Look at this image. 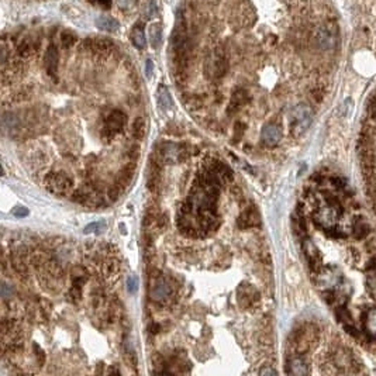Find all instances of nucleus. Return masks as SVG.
I'll list each match as a JSON object with an SVG mask.
<instances>
[{
	"instance_id": "20",
	"label": "nucleus",
	"mask_w": 376,
	"mask_h": 376,
	"mask_svg": "<svg viewBox=\"0 0 376 376\" xmlns=\"http://www.w3.org/2000/svg\"><path fill=\"white\" fill-rule=\"evenodd\" d=\"M126 155L130 158V161L131 162H137L138 161V158H140V148L137 147V145H133V147H130L128 151L126 152Z\"/></svg>"
},
{
	"instance_id": "3",
	"label": "nucleus",
	"mask_w": 376,
	"mask_h": 376,
	"mask_svg": "<svg viewBox=\"0 0 376 376\" xmlns=\"http://www.w3.org/2000/svg\"><path fill=\"white\" fill-rule=\"evenodd\" d=\"M127 123V116L120 112V110H114L107 116L106 124H105V131H103V138L105 140H110L114 138V135L119 134L121 130L124 128Z\"/></svg>"
},
{
	"instance_id": "6",
	"label": "nucleus",
	"mask_w": 376,
	"mask_h": 376,
	"mask_svg": "<svg viewBox=\"0 0 376 376\" xmlns=\"http://www.w3.org/2000/svg\"><path fill=\"white\" fill-rule=\"evenodd\" d=\"M135 169H137V162H131V161H130V162L119 172L117 179H116V184L120 187L121 191H126L128 186H130L133 177H134Z\"/></svg>"
},
{
	"instance_id": "9",
	"label": "nucleus",
	"mask_w": 376,
	"mask_h": 376,
	"mask_svg": "<svg viewBox=\"0 0 376 376\" xmlns=\"http://www.w3.org/2000/svg\"><path fill=\"white\" fill-rule=\"evenodd\" d=\"M10 263L13 266V269L20 275V276H27L29 275V265L27 261L20 251H16L13 256H10Z\"/></svg>"
},
{
	"instance_id": "10",
	"label": "nucleus",
	"mask_w": 376,
	"mask_h": 376,
	"mask_svg": "<svg viewBox=\"0 0 376 376\" xmlns=\"http://www.w3.org/2000/svg\"><path fill=\"white\" fill-rule=\"evenodd\" d=\"M95 24H96L98 29L102 30V31H107V33H114V31L120 29L119 22L113 17H110V16H99L95 20Z\"/></svg>"
},
{
	"instance_id": "17",
	"label": "nucleus",
	"mask_w": 376,
	"mask_h": 376,
	"mask_svg": "<svg viewBox=\"0 0 376 376\" xmlns=\"http://www.w3.org/2000/svg\"><path fill=\"white\" fill-rule=\"evenodd\" d=\"M158 99H159V103H161V106L165 107V109H168V107H170V105H172V100H170L169 92H168V90H166L165 87H161Z\"/></svg>"
},
{
	"instance_id": "13",
	"label": "nucleus",
	"mask_w": 376,
	"mask_h": 376,
	"mask_svg": "<svg viewBox=\"0 0 376 376\" xmlns=\"http://www.w3.org/2000/svg\"><path fill=\"white\" fill-rule=\"evenodd\" d=\"M131 40H133V44H134L137 48H145L147 45V37H145V33L142 27H134L133 33H131Z\"/></svg>"
},
{
	"instance_id": "24",
	"label": "nucleus",
	"mask_w": 376,
	"mask_h": 376,
	"mask_svg": "<svg viewBox=\"0 0 376 376\" xmlns=\"http://www.w3.org/2000/svg\"><path fill=\"white\" fill-rule=\"evenodd\" d=\"M137 279H135L134 276H130L128 277V280H127V286H128V292L130 293H134L135 291H137Z\"/></svg>"
},
{
	"instance_id": "12",
	"label": "nucleus",
	"mask_w": 376,
	"mask_h": 376,
	"mask_svg": "<svg viewBox=\"0 0 376 376\" xmlns=\"http://www.w3.org/2000/svg\"><path fill=\"white\" fill-rule=\"evenodd\" d=\"M45 66H47V71L50 75H54L57 72V66H58V52L57 50H54L51 47L48 52H47V57H45Z\"/></svg>"
},
{
	"instance_id": "25",
	"label": "nucleus",
	"mask_w": 376,
	"mask_h": 376,
	"mask_svg": "<svg viewBox=\"0 0 376 376\" xmlns=\"http://www.w3.org/2000/svg\"><path fill=\"white\" fill-rule=\"evenodd\" d=\"M152 72H154V64H152L151 59H147V62H145V75H147V78L152 76Z\"/></svg>"
},
{
	"instance_id": "7",
	"label": "nucleus",
	"mask_w": 376,
	"mask_h": 376,
	"mask_svg": "<svg viewBox=\"0 0 376 376\" xmlns=\"http://www.w3.org/2000/svg\"><path fill=\"white\" fill-rule=\"evenodd\" d=\"M261 138H262V142L265 145L273 147V145H276V144H279V141H280V138H282V131H280V128L277 127L276 124H266V126L262 128Z\"/></svg>"
},
{
	"instance_id": "1",
	"label": "nucleus",
	"mask_w": 376,
	"mask_h": 376,
	"mask_svg": "<svg viewBox=\"0 0 376 376\" xmlns=\"http://www.w3.org/2000/svg\"><path fill=\"white\" fill-rule=\"evenodd\" d=\"M45 186L51 193L57 196H66L69 195L73 187V180L66 172H51L45 177Z\"/></svg>"
},
{
	"instance_id": "18",
	"label": "nucleus",
	"mask_w": 376,
	"mask_h": 376,
	"mask_svg": "<svg viewBox=\"0 0 376 376\" xmlns=\"http://www.w3.org/2000/svg\"><path fill=\"white\" fill-rule=\"evenodd\" d=\"M103 228H106V223H92L85 227V234L89 233H100V230L103 231Z\"/></svg>"
},
{
	"instance_id": "14",
	"label": "nucleus",
	"mask_w": 376,
	"mask_h": 376,
	"mask_svg": "<svg viewBox=\"0 0 376 376\" xmlns=\"http://www.w3.org/2000/svg\"><path fill=\"white\" fill-rule=\"evenodd\" d=\"M131 133L134 135L135 140H142L145 137V133H147V124H145V120L144 119H137V120L133 123V127H131Z\"/></svg>"
},
{
	"instance_id": "4",
	"label": "nucleus",
	"mask_w": 376,
	"mask_h": 376,
	"mask_svg": "<svg viewBox=\"0 0 376 376\" xmlns=\"http://www.w3.org/2000/svg\"><path fill=\"white\" fill-rule=\"evenodd\" d=\"M151 299L154 302H165L169 299L170 286L162 277H155V280L151 284Z\"/></svg>"
},
{
	"instance_id": "16",
	"label": "nucleus",
	"mask_w": 376,
	"mask_h": 376,
	"mask_svg": "<svg viewBox=\"0 0 376 376\" xmlns=\"http://www.w3.org/2000/svg\"><path fill=\"white\" fill-rule=\"evenodd\" d=\"M117 6L124 12H133L138 6V0H116Z\"/></svg>"
},
{
	"instance_id": "23",
	"label": "nucleus",
	"mask_w": 376,
	"mask_h": 376,
	"mask_svg": "<svg viewBox=\"0 0 376 376\" xmlns=\"http://www.w3.org/2000/svg\"><path fill=\"white\" fill-rule=\"evenodd\" d=\"M147 10H148V13H147V17H148V19H152V17H155L156 12H158V8H156V5H155V2H154V0H152V2H149Z\"/></svg>"
},
{
	"instance_id": "15",
	"label": "nucleus",
	"mask_w": 376,
	"mask_h": 376,
	"mask_svg": "<svg viewBox=\"0 0 376 376\" xmlns=\"http://www.w3.org/2000/svg\"><path fill=\"white\" fill-rule=\"evenodd\" d=\"M289 366H291L289 373H295V375H305V373H309L307 365H306V362L303 361L302 358H295V359L291 362Z\"/></svg>"
},
{
	"instance_id": "11",
	"label": "nucleus",
	"mask_w": 376,
	"mask_h": 376,
	"mask_svg": "<svg viewBox=\"0 0 376 376\" xmlns=\"http://www.w3.org/2000/svg\"><path fill=\"white\" fill-rule=\"evenodd\" d=\"M148 34L151 45H152L154 48L159 47L161 40H162V29H161V24H159V23H152V24H149Z\"/></svg>"
},
{
	"instance_id": "2",
	"label": "nucleus",
	"mask_w": 376,
	"mask_h": 376,
	"mask_svg": "<svg viewBox=\"0 0 376 376\" xmlns=\"http://www.w3.org/2000/svg\"><path fill=\"white\" fill-rule=\"evenodd\" d=\"M313 121L312 107L307 105H298L292 110V133L299 137L310 127Z\"/></svg>"
},
{
	"instance_id": "8",
	"label": "nucleus",
	"mask_w": 376,
	"mask_h": 376,
	"mask_svg": "<svg viewBox=\"0 0 376 376\" xmlns=\"http://www.w3.org/2000/svg\"><path fill=\"white\" fill-rule=\"evenodd\" d=\"M238 302L242 307H249L258 302V293L251 285H242L238 289Z\"/></svg>"
},
{
	"instance_id": "26",
	"label": "nucleus",
	"mask_w": 376,
	"mask_h": 376,
	"mask_svg": "<svg viewBox=\"0 0 376 376\" xmlns=\"http://www.w3.org/2000/svg\"><path fill=\"white\" fill-rule=\"evenodd\" d=\"M34 347L37 348V354H36L37 359H38V362H40V363H43L44 359H45V355H44L43 349H41V348L38 347V345H37V344H36V345H34Z\"/></svg>"
},
{
	"instance_id": "22",
	"label": "nucleus",
	"mask_w": 376,
	"mask_h": 376,
	"mask_svg": "<svg viewBox=\"0 0 376 376\" xmlns=\"http://www.w3.org/2000/svg\"><path fill=\"white\" fill-rule=\"evenodd\" d=\"M29 209L24 206H17L13 210V214H15L16 217H26V216H29Z\"/></svg>"
},
{
	"instance_id": "27",
	"label": "nucleus",
	"mask_w": 376,
	"mask_h": 376,
	"mask_svg": "<svg viewBox=\"0 0 376 376\" xmlns=\"http://www.w3.org/2000/svg\"><path fill=\"white\" fill-rule=\"evenodd\" d=\"M259 373L261 375H276V370H273V369H262V370H259Z\"/></svg>"
},
{
	"instance_id": "21",
	"label": "nucleus",
	"mask_w": 376,
	"mask_h": 376,
	"mask_svg": "<svg viewBox=\"0 0 376 376\" xmlns=\"http://www.w3.org/2000/svg\"><path fill=\"white\" fill-rule=\"evenodd\" d=\"M121 192H123V191H121L120 187H119L117 184H114L113 187H110V189H109V198H110V200L116 202V200L120 198Z\"/></svg>"
},
{
	"instance_id": "19",
	"label": "nucleus",
	"mask_w": 376,
	"mask_h": 376,
	"mask_svg": "<svg viewBox=\"0 0 376 376\" xmlns=\"http://www.w3.org/2000/svg\"><path fill=\"white\" fill-rule=\"evenodd\" d=\"M247 93L242 92V90H238V92L234 93V96H233V100H231V106H234L235 103L240 106V105H244L245 103V100H247V96H245Z\"/></svg>"
},
{
	"instance_id": "5",
	"label": "nucleus",
	"mask_w": 376,
	"mask_h": 376,
	"mask_svg": "<svg viewBox=\"0 0 376 376\" xmlns=\"http://www.w3.org/2000/svg\"><path fill=\"white\" fill-rule=\"evenodd\" d=\"M261 223V216L258 213L255 207H248L247 210H244L238 219V227L245 230V228H252L259 226Z\"/></svg>"
}]
</instances>
